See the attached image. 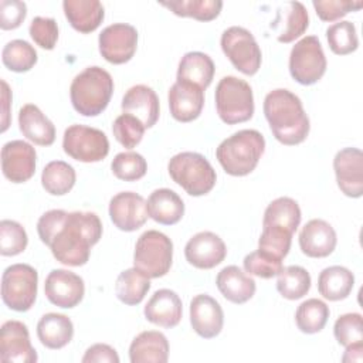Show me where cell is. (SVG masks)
<instances>
[{
  "label": "cell",
  "instance_id": "cell-51",
  "mask_svg": "<svg viewBox=\"0 0 363 363\" xmlns=\"http://www.w3.org/2000/svg\"><path fill=\"white\" fill-rule=\"evenodd\" d=\"M1 98H3V115H1V132H6L10 126V104H11V91L4 79H1Z\"/></svg>",
  "mask_w": 363,
  "mask_h": 363
},
{
  "label": "cell",
  "instance_id": "cell-39",
  "mask_svg": "<svg viewBox=\"0 0 363 363\" xmlns=\"http://www.w3.org/2000/svg\"><path fill=\"white\" fill-rule=\"evenodd\" d=\"M38 55L35 48L26 40H11L1 51L4 67L14 72H27L37 64Z\"/></svg>",
  "mask_w": 363,
  "mask_h": 363
},
{
  "label": "cell",
  "instance_id": "cell-46",
  "mask_svg": "<svg viewBox=\"0 0 363 363\" xmlns=\"http://www.w3.org/2000/svg\"><path fill=\"white\" fill-rule=\"evenodd\" d=\"M333 335L339 345L349 346L356 342H363V319L357 312L339 316L333 325Z\"/></svg>",
  "mask_w": 363,
  "mask_h": 363
},
{
  "label": "cell",
  "instance_id": "cell-33",
  "mask_svg": "<svg viewBox=\"0 0 363 363\" xmlns=\"http://www.w3.org/2000/svg\"><path fill=\"white\" fill-rule=\"evenodd\" d=\"M150 289V278L139 269L128 268L122 271L115 282L116 298L129 306L139 305Z\"/></svg>",
  "mask_w": 363,
  "mask_h": 363
},
{
  "label": "cell",
  "instance_id": "cell-21",
  "mask_svg": "<svg viewBox=\"0 0 363 363\" xmlns=\"http://www.w3.org/2000/svg\"><path fill=\"white\" fill-rule=\"evenodd\" d=\"M337 244L335 228L325 220H309L299 233L301 251L311 258H325L330 255Z\"/></svg>",
  "mask_w": 363,
  "mask_h": 363
},
{
  "label": "cell",
  "instance_id": "cell-3",
  "mask_svg": "<svg viewBox=\"0 0 363 363\" xmlns=\"http://www.w3.org/2000/svg\"><path fill=\"white\" fill-rule=\"evenodd\" d=\"M264 150V136L255 129H242L218 145L216 157L227 174L241 177L257 167Z\"/></svg>",
  "mask_w": 363,
  "mask_h": 363
},
{
  "label": "cell",
  "instance_id": "cell-14",
  "mask_svg": "<svg viewBox=\"0 0 363 363\" xmlns=\"http://www.w3.org/2000/svg\"><path fill=\"white\" fill-rule=\"evenodd\" d=\"M44 294L47 299L64 309L77 306L85 294L84 279L68 269H52L44 284Z\"/></svg>",
  "mask_w": 363,
  "mask_h": 363
},
{
  "label": "cell",
  "instance_id": "cell-29",
  "mask_svg": "<svg viewBox=\"0 0 363 363\" xmlns=\"http://www.w3.org/2000/svg\"><path fill=\"white\" fill-rule=\"evenodd\" d=\"M147 213L152 220L163 225H173L184 216L182 197L170 189H156L147 197Z\"/></svg>",
  "mask_w": 363,
  "mask_h": 363
},
{
  "label": "cell",
  "instance_id": "cell-28",
  "mask_svg": "<svg viewBox=\"0 0 363 363\" xmlns=\"http://www.w3.org/2000/svg\"><path fill=\"white\" fill-rule=\"evenodd\" d=\"M62 9L71 27L82 34L95 31L105 17V9L98 0H64Z\"/></svg>",
  "mask_w": 363,
  "mask_h": 363
},
{
  "label": "cell",
  "instance_id": "cell-35",
  "mask_svg": "<svg viewBox=\"0 0 363 363\" xmlns=\"http://www.w3.org/2000/svg\"><path fill=\"white\" fill-rule=\"evenodd\" d=\"M77 173L71 164L64 160H52L45 164L41 173V184L51 196H64L75 184Z\"/></svg>",
  "mask_w": 363,
  "mask_h": 363
},
{
  "label": "cell",
  "instance_id": "cell-8",
  "mask_svg": "<svg viewBox=\"0 0 363 363\" xmlns=\"http://www.w3.org/2000/svg\"><path fill=\"white\" fill-rule=\"evenodd\" d=\"M38 289V274L28 264H13L1 275V299L16 312L31 309Z\"/></svg>",
  "mask_w": 363,
  "mask_h": 363
},
{
  "label": "cell",
  "instance_id": "cell-22",
  "mask_svg": "<svg viewBox=\"0 0 363 363\" xmlns=\"http://www.w3.org/2000/svg\"><path fill=\"white\" fill-rule=\"evenodd\" d=\"M309 27L306 7L301 1H286L277 9V17L269 28L279 43L288 44L299 38Z\"/></svg>",
  "mask_w": 363,
  "mask_h": 363
},
{
  "label": "cell",
  "instance_id": "cell-1",
  "mask_svg": "<svg viewBox=\"0 0 363 363\" xmlns=\"http://www.w3.org/2000/svg\"><path fill=\"white\" fill-rule=\"evenodd\" d=\"M37 233L54 258L68 267L85 265L91 248L102 237V223L95 213L50 210L37 221Z\"/></svg>",
  "mask_w": 363,
  "mask_h": 363
},
{
  "label": "cell",
  "instance_id": "cell-47",
  "mask_svg": "<svg viewBox=\"0 0 363 363\" xmlns=\"http://www.w3.org/2000/svg\"><path fill=\"white\" fill-rule=\"evenodd\" d=\"M30 37L43 50H52L58 41V26L51 17L37 16L28 27Z\"/></svg>",
  "mask_w": 363,
  "mask_h": 363
},
{
  "label": "cell",
  "instance_id": "cell-43",
  "mask_svg": "<svg viewBox=\"0 0 363 363\" xmlns=\"http://www.w3.org/2000/svg\"><path fill=\"white\" fill-rule=\"evenodd\" d=\"M292 235V233L281 227L262 225V233L258 240V250L278 259H284L289 252Z\"/></svg>",
  "mask_w": 363,
  "mask_h": 363
},
{
  "label": "cell",
  "instance_id": "cell-31",
  "mask_svg": "<svg viewBox=\"0 0 363 363\" xmlns=\"http://www.w3.org/2000/svg\"><path fill=\"white\" fill-rule=\"evenodd\" d=\"M214 62L210 55L201 51L186 52L177 68V81H186L197 85L203 91L210 86L214 78Z\"/></svg>",
  "mask_w": 363,
  "mask_h": 363
},
{
  "label": "cell",
  "instance_id": "cell-6",
  "mask_svg": "<svg viewBox=\"0 0 363 363\" xmlns=\"http://www.w3.org/2000/svg\"><path fill=\"white\" fill-rule=\"evenodd\" d=\"M216 109L227 125L247 122L254 115V95L250 84L234 75L220 79L216 86Z\"/></svg>",
  "mask_w": 363,
  "mask_h": 363
},
{
  "label": "cell",
  "instance_id": "cell-50",
  "mask_svg": "<svg viewBox=\"0 0 363 363\" xmlns=\"http://www.w3.org/2000/svg\"><path fill=\"white\" fill-rule=\"evenodd\" d=\"M82 363H119V356L112 346L95 343L85 350Z\"/></svg>",
  "mask_w": 363,
  "mask_h": 363
},
{
  "label": "cell",
  "instance_id": "cell-42",
  "mask_svg": "<svg viewBox=\"0 0 363 363\" xmlns=\"http://www.w3.org/2000/svg\"><path fill=\"white\" fill-rule=\"evenodd\" d=\"M145 130L146 128L143 122L135 115L126 113V112L121 113L113 121V125H112V132L115 139L126 149L136 147L140 143L145 135Z\"/></svg>",
  "mask_w": 363,
  "mask_h": 363
},
{
  "label": "cell",
  "instance_id": "cell-9",
  "mask_svg": "<svg viewBox=\"0 0 363 363\" xmlns=\"http://www.w3.org/2000/svg\"><path fill=\"white\" fill-rule=\"evenodd\" d=\"M326 57L316 35L301 38L289 54V74L301 85L316 84L326 72Z\"/></svg>",
  "mask_w": 363,
  "mask_h": 363
},
{
  "label": "cell",
  "instance_id": "cell-16",
  "mask_svg": "<svg viewBox=\"0 0 363 363\" xmlns=\"http://www.w3.org/2000/svg\"><path fill=\"white\" fill-rule=\"evenodd\" d=\"M109 217L113 225L126 233L139 230L147 220V204L135 191H121L109 201Z\"/></svg>",
  "mask_w": 363,
  "mask_h": 363
},
{
  "label": "cell",
  "instance_id": "cell-30",
  "mask_svg": "<svg viewBox=\"0 0 363 363\" xmlns=\"http://www.w3.org/2000/svg\"><path fill=\"white\" fill-rule=\"evenodd\" d=\"M37 336L43 346L52 350L62 349L72 340V320L62 313H45L40 318L37 323Z\"/></svg>",
  "mask_w": 363,
  "mask_h": 363
},
{
  "label": "cell",
  "instance_id": "cell-41",
  "mask_svg": "<svg viewBox=\"0 0 363 363\" xmlns=\"http://www.w3.org/2000/svg\"><path fill=\"white\" fill-rule=\"evenodd\" d=\"M111 170L119 180L136 182L146 174L147 163L138 152H121L113 157Z\"/></svg>",
  "mask_w": 363,
  "mask_h": 363
},
{
  "label": "cell",
  "instance_id": "cell-19",
  "mask_svg": "<svg viewBox=\"0 0 363 363\" xmlns=\"http://www.w3.org/2000/svg\"><path fill=\"white\" fill-rule=\"evenodd\" d=\"M190 323L200 337L213 339L223 329L224 312L213 296L199 294L190 301Z\"/></svg>",
  "mask_w": 363,
  "mask_h": 363
},
{
  "label": "cell",
  "instance_id": "cell-11",
  "mask_svg": "<svg viewBox=\"0 0 363 363\" xmlns=\"http://www.w3.org/2000/svg\"><path fill=\"white\" fill-rule=\"evenodd\" d=\"M62 149L74 160L95 163L108 156L109 140L101 129L75 123L65 129Z\"/></svg>",
  "mask_w": 363,
  "mask_h": 363
},
{
  "label": "cell",
  "instance_id": "cell-23",
  "mask_svg": "<svg viewBox=\"0 0 363 363\" xmlns=\"http://www.w3.org/2000/svg\"><path fill=\"white\" fill-rule=\"evenodd\" d=\"M145 318L157 326L172 329L182 320L183 305L180 296L167 288L156 291L143 309Z\"/></svg>",
  "mask_w": 363,
  "mask_h": 363
},
{
  "label": "cell",
  "instance_id": "cell-17",
  "mask_svg": "<svg viewBox=\"0 0 363 363\" xmlns=\"http://www.w3.org/2000/svg\"><path fill=\"white\" fill-rule=\"evenodd\" d=\"M333 170L340 191L352 199L363 194V153L357 147H345L335 155Z\"/></svg>",
  "mask_w": 363,
  "mask_h": 363
},
{
  "label": "cell",
  "instance_id": "cell-38",
  "mask_svg": "<svg viewBox=\"0 0 363 363\" xmlns=\"http://www.w3.org/2000/svg\"><path fill=\"white\" fill-rule=\"evenodd\" d=\"M277 289L285 299L296 301L303 298L311 289V275L299 265H289L277 275Z\"/></svg>",
  "mask_w": 363,
  "mask_h": 363
},
{
  "label": "cell",
  "instance_id": "cell-27",
  "mask_svg": "<svg viewBox=\"0 0 363 363\" xmlns=\"http://www.w3.org/2000/svg\"><path fill=\"white\" fill-rule=\"evenodd\" d=\"M130 363H166L169 360L167 337L159 330L140 332L129 346Z\"/></svg>",
  "mask_w": 363,
  "mask_h": 363
},
{
  "label": "cell",
  "instance_id": "cell-20",
  "mask_svg": "<svg viewBox=\"0 0 363 363\" xmlns=\"http://www.w3.org/2000/svg\"><path fill=\"white\" fill-rule=\"evenodd\" d=\"M169 109L177 122H191L197 119L204 106V91L194 84L177 81L170 86Z\"/></svg>",
  "mask_w": 363,
  "mask_h": 363
},
{
  "label": "cell",
  "instance_id": "cell-32",
  "mask_svg": "<svg viewBox=\"0 0 363 363\" xmlns=\"http://www.w3.org/2000/svg\"><path fill=\"white\" fill-rule=\"evenodd\" d=\"M354 286V275L342 265H332L320 271L318 277V291L328 301H342L347 298Z\"/></svg>",
  "mask_w": 363,
  "mask_h": 363
},
{
  "label": "cell",
  "instance_id": "cell-7",
  "mask_svg": "<svg viewBox=\"0 0 363 363\" xmlns=\"http://www.w3.org/2000/svg\"><path fill=\"white\" fill-rule=\"evenodd\" d=\"M173 242L157 231L147 230L136 241L133 251V267L143 272L147 278L164 277L172 267Z\"/></svg>",
  "mask_w": 363,
  "mask_h": 363
},
{
  "label": "cell",
  "instance_id": "cell-18",
  "mask_svg": "<svg viewBox=\"0 0 363 363\" xmlns=\"http://www.w3.org/2000/svg\"><path fill=\"white\" fill-rule=\"evenodd\" d=\"M227 255L224 241L211 231L194 234L184 247L187 262L199 269H211L221 264Z\"/></svg>",
  "mask_w": 363,
  "mask_h": 363
},
{
  "label": "cell",
  "instance_id": "cell-10",
  "mask_svg": "<svg viewBox=\"0 0 363 363\" xmlns=\"http://www.w3.org/2000/svg\"><path fill=\"white\" fill-rule=\"evenodd\" d=\"M220 45L230 62L244 75L258 72L262 52L254 35L244 27L233 26L223 31Z\"/></svg>",
  "mask_w": 363,
  "mask_h": 363
},
{
  "label": "cell",
  "instance_id": "cell-5",
  "mask_svg": "<svg viewBox=\"0 0 363 363\" xmlns=\"http://www.w3.org/2000/svg\"><path fill=\"white\" fill-rule=\"evenodd\" d=\"M172 180L187 194L199 197L210 193L217 182V174L210 162L197 152L174 155L167 164Z\"/></svg>",
  "mask_w": 363,
  "mask_h": 363
},
{
  "label": "cell",
  "instance_id": "cell-2",
  "mask_svg": "<svg viewBox=\"0 0 363 363\" xmlns=\"http://www.w3.org/2000/svg\"><path fill=\"white\" fill-rule=\"evenodd\" d=\"M262 108L272 135L282 145H299L308 138L309 118L301 98L289 89L277 88L268 92Z\"/></svg>",
  "mask_w": 363,
  "mask_h": 363
},
{
  "label": "cell",
  "instance_id": "cell-34",
  "mask_svg": "<svg viewBox=\"0 0 363 363\" xmlns=\"http://www.w3.org/2000/svg\"><path fill=\"white\" fill-rule=\"evenodd\" d=\"M301 208L294 199L278 197L267 206L264 211L262 225L281 227L294 234L301 224Z\"/></svg>",
  "mask_w": 363,
  "mask_h": 363
},
{
  "label": "cell",
  "instance_id": "cell-12",
  "mask_svg": "<svg viewBox=\"0 0 363 363\" xmlns=\"http://www.w3.org/2000/svg\"><path fill=\"white\" fill-rule=\"evenodd\" d=\"M98 45L101 55L111 64L121 65L132 60L138 48V30L128 23H113L105 27Z\"/></svg>",
  "mask_w": 363,
  "mask_h": 363
},
{
  "label": "cell",
  "instance_id": "cell-40",
  "mask_svg": "<svg viewBox=\"0 0 363 363\" xmlns=\"http://www.w3.org/2000/svg\"><path fill=\"white\" fill-rule=\"evenodd\" d=\"M329 48L336 55H347L357 50L359 38L356 27L352 21L340 20L326 28Z\"/></svg>",
  "mask_w": 363,
  "mask_h": 363
},
{
  "label": "cell",
  "instance_id": "cell-45",
  "mask_svg": "<svg viewBox=\"0 0 363 363\" xmlns=\"http://www.w3.org/2000/svg\"><path fill=\"white\" fill-rule=\"evenodd\" d=\"M242 265H244V271L248 275H255L264 279L277 277L284 268L282 259H278L261 250H255L247 254L242 261Z\"/></svg>",
  "mask_w": 363,
  "mask_h": 363
},
{
  "label": "cell",
  "instance_id": "cell-36",
  "mask_svg": "<svg viewBox=\"0 0 363 363\" xmlns=\"http://www.w3.org/2000/svg\"><path fill=\"white\" fill-rule=\"evenodd\" d=\"M329 315V306L323 301L318 298H311L303 301L298 306L295 312V322L302 333L313 335L325 328Z\"/></svg>",
  "mask_w": 363,
  "mask_h": 363
},
{
  "label": "cell",
  "instance_id": "cell-48",
  "mask_svg": "<svg viewBox=\"0 0 363 363\" xmlns=\"http://www.w3.org/2000/svg\"><path fill=\"white\" fill-rule=\"evenodd\" d=\"M312 6L322 21H336L350 11L360 10L363 7L362 1H346V0H313Z\"/></svg>",
  "mask_w": 363,
  "mask_h": 363
},
{
  "label": "cell",
  "instance_id": "cell-4",
  "mask_svg": "<svg viewBox=\"0 0 363 363\" xmlns=\"http://www.w3.org/2000/svg\"><path fill=\"white\" fill-rule=\"evenodd\" d=\"M113 94L111 74L98 67H88L71 82L69 98L74 109L82 116H98L102 113Z\"/></svg>",
  "mask_w": 363,
  "mask_h": 363
},
{
  "label": "cell",
  "instance_id": "cell-13",
  "mask_svg": "<svg viewBox=\"0 0 363 363\" xmlns=\"http://www.w3.org/2000/svg\"><path fill=\"white\" fill-rule=\"evenodd\" d=\"M35 149L20 139L10 140L1 147V172L11 183H24L35 173Z\"/></svg>",
  "mask_w": 363,
  "mask_h": 363
},
{
  "label": "cell",
  "instance_id": "cell-25",
  "mask_svg": "<svg viewBox=\"0 0 363 363\" xmlns=\"http://www.w3.org/2000/svg\"><path fill=\"white\" fill-rule=\"evenodd\" d=\"M216 285L227 301L237 305L250 301L257 289L255 281L237 265L224 267L217 274Z\"/></svg>",
  "mask_w": 363,
  "mask_h": 363
},
{
  "label": "cell",
  "instance_id": "cell-15",
  "mask_svg": "<svg viewBox=\"0 0 363 363\" xmlns=\"http://www.w3.org/2000/svg\"><path fill=\"white\" fill-rule=\"evenodd\" d=\"M0 360L35 363L37 352L31 345L28 328L20 320H7L0 329Z\"/></svg>",
  "mask_w": 363,
  "mask_h": 363
},
{
  "label": "cell",
  "instance_id": "cell-52",
  "mask_svg": "<svg viewBox=\"0 0 363 363\" xmlns=\"http://www.w3.org/2000/svg\"><path fill=\"white\" fill-rule=\"evenodd\" d=\"M363 360V342H356L352 343L349 346H346L345 354L342 356V362L345 363H352V362H357L360 363Z\"/></svg>",
  "mask_w": 363,
  "mask_h": 363
},
{
  "label": "cell",
  "instance_id": "cell-26",
  "mask_svg": "<svg viewBox=\"0 0 363 363\" xmlns=\"http://www.w3.org/2000/svg\"><path fill=\"white\" fill-rule=\"evenodd\" d=\"M20 132L38 146H51L55 140L54 123L34 104H26L18 112Z\"/></svg>",
  "mask_w": 363,
  "mask_h": 363
},
{
  "label": "cell",
  "instance_id": "cell-44",
  "mask_svg": "<svg viewBox=\"0 0 363 363\" xmlns=\"http://www.w3.org/2000/svg\"><path fill=\"white\" fill-rule=\"evenodd\" d=\"M28 244L24 227L14 220L0 221V254L3 257H14L21 254Z\"/></svg>",
  "mask_w": 363,
  "mask_h": 363
},
{
  "label": "cell",
  "instance_id": "cell-24",
  "mask_svg": "<svg viewBox=\"0 0 363 363\" xmlns=\"http://www.w3.org/2000/svg\"><path fill=\"white\" fill-rule=\"evenodd\" d=\"M121 108L123 112L139 118L146 129L155 126L160 115V104L156 92L143 84L133 85L125 92Z\"/></svg>",
  "mask_w": 363,
  "mask_h": 363
},
{
  "label": "cell",
  "instance_id": "cell-49",
  "mask_svg": "<svg viewBox=\"0 0 363 363\" xmlns=\"http://www.w3.org/2000/svg\"><path fill=\"white\" fill-rule=\"evenodd\" d=\"M27 16V6L20 0L0 1V28L14 30L23 24Z\"/></svg>",
  "mask_w": 363,
  "mask_h": 363
},
{
  "label": "cell",
  "instance_id": "cell-37",
  "mask_svg": "<svg viewBox=\"0 0 363 363\" xmlns=\"http://www.w3.org/2000/svg\"><path fill=\"white\" fill-rule=\"evenodd\" d=\"M160 6L169 9L179 17H193L199 21H211L218 17L223 1L220 0H173L160 1Z\"/></svg>",
  "mask_w": 363,
  "mask_h": 363
}]
</instances>
